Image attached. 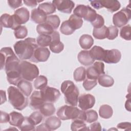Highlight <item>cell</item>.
<instances>
[{
  "instance_id": "cell-1",
  "label": "cell",
  "mask_w": 131,
  "mask_h": 131,
  "mask_svg": "<svg viewBox=\"0 0 131 131\" xmlns=\"http://www.w3.org/2000/svg\"><path fill=\"white\" fill-rule=\"evenodd\" d=\"M38 46L35 38L28 37L25 40L17 41L14 45L13 47L19 59L25 60L32 59L34 52Z\"/></svg>"
},
{
  "instance_id": "cell-2",
  "label": "cell",
  "mask_w": 131,
  "mask_h": 131,
  "mask_svg": "<svg viewBox=\"0 0 131 131\" xmlns=\"http://www.w3.org/2000/svg\"><path fill=\"white\" fill-rule=\"evenodd\" d=\"M61 91L64 95L67 104L76 106L79 95V92L76 85L71 80H65L61 85Z\"/></svg>"
},
{
  "instance_id": "cell-3",
  "label": "cell",
  "mask_w": 131,
  "mask_h": 131,
  "mask_svg": "<svg viewBox=\"0 0 131 131\" xmlns=\"http://www.w3.org/2000/svg\"><path fill=\"white\" fill-rule=\"evenodd\" d=\"M8 100L14 108L21 111L28 104V99L18 88L10 86L7 90Z\"/></svg>"
},
{
  "instance_id": "cell-4",
  "label": "cell",
  "mask_w": 131,
  "mask_h": 131,
  "mask_svg": "<svg viewBox=\"0 0 131 131\" xmlns=\"http://www.w3.org/2000/svg\"><path fill=\"white\" fill-rule=\"evenodd\" d=\"M58 117L62 120L79 119L85 122V111L76 106L64 105L61 106L56 113Z\"/></svg>"
},
{
  "instance_id": "cell-5",
  "label": "cell",
  "mask_w": 131,
  "mask_h": 131,
  "mask_svg": "<svg viewBox=\"0 0 131 131\" xmlns=\"http://www.w3.org/2000/svg\"><path fill=\"white\" fill-rule=\"evenodd\" d=\"M20 71L23 79L32 81L39 75L38 68L34 64L26 60L20 62Z\"/></svg>"
},
{
  "instance_id": "cell-6",
  "label": "cell",
  "mask_w": 131,
  "mask_h": 131,
  "mask_svg": "<svg viewBox=\"0 0 131 131\" xmlns=\"http://www.w3.org/2000/svg\"><path fill=\"white\" fill-rule=\"evenodd\" d=\"M73 14L91 23L95 20L97 15L96 11L94 9L89 6L84 5H77L74 9Z\"/></svg>"
},
{
  "instance_id": "cell-7",
  "label": "cell",
  "mask_w": 131,
  "mask_h": 131,
  "mask_svg": "<svg viewBox=\"0 0 131 131\" xmlns=\"http://www.w3.org/2000/svg\"><path fill=\"white\" fill-rule=\"evenodd\" d=\"M131 11L130 7L122 8L115 13L113 16V23L114 26L120 28L125 26L130 19Z\"/></svg>"
},
{
  "instance_id": "cell-8",
  "label": "cell",
  "mask_w": 131,
  "mask_h": 131,
  "mask_svg": "<svg viewBox=\"0 0 131 131\" xmlns=\"http://www.w3.org/2000/svg\"><path fill=\"white\" fill-rule=\"evenodd\" d=\"M40 91L45 102H55L60 96L59 91L54 88L47 86Z\"/></svg>"
},
{
  "instance_id": "cell-9",
  "label": "cell",
  "mask_w": 131,
  "mask_h": 131,
  "mask_svg": "<svg viewBox=\"0 0 131 131\" xmlns=\"http://www.w3.org/2000/svg\"><path fill=\"white\" fill-rule=\"evenodd\" d=\"M78 106L81 110L86 111L94 106L95 98L90 94H83L78 98Z\"/></svg>"
},
{
  "instance_id": "cell-10",
  "label": "cell",
  "mask_w": 131,
  "mask_h": 131,
  "mask_svg": "<svg viewBox=\"0 0 131 131\" xmlns=\"http://www.w3.org/2000/svg\"><path fill=\"white\" fill-rule=\"evenodd\" d=\"M52 3L59 11L64 13H71L73 9L75 4L71 0H54Z\"/></svg>"
},
{
  "instance_id": "cell-11",
  "label": "cell",
  "mask_w": 131,
  "mask_h": 131,
  "mask_svg": "<svg viewBox=\"0 0 131 131\" xmlns=\"http://www.w3.org/2000/svg\"><path fill=\"white\" fill-rule=\"evenodd\" d=\"M0 21L2 27L11 28L14 30L21 26L17 22L13 15H11L7 13H4L1 15Z\"/></svg>"
},
{
  "instance_id": "cell-12",
  "label": "cell",
  "mask_w": 131,
  "mask_h": 131,
  "mask_svg": "<svg viewBox=\"0 0 131 131\" xmlns=\"http://www.w3.org/2000/svg\"><path fill=\"white\" fill-rule=\"evenodd\" d=\"M50 52L46 47H38L34 51L33 57L30 60L33 62H45L48 60Z\"/></svg>"
},
{
  "instance_id": "cell-13",
  "label": "cell",
  "mask_w": 131,
  "mask_h": 131,
  "mask_svg": "<svg viewBox=\"0 0 131 131\" xmlns=\"http://www.w3.org/2000/svg\"><path fill=\"white\" fill-rule=\"evenodd\" d=\"M52 42L49 46L50 50L54 53H59L64 49L63 43L60 41L59 33L54 31L51 34Z\"/></svg>"
},
{
  "instance_id": "cell-14",
  "label": "cell",
  "mask_w": 131,
  "mask_h": 131,
  "mask_svg": "<svg viewBox=\"0 0 131 131\" xmlns=\"http://www.w3.org/2000/svg\"><path fill=\"white\" fill-rule=\"evenodd\" d=\"M45 103L41 96L40 91H35L31 94L29 99L30 107L35 110H39Z\"/></svg>"
},
{
  "instance_id": "cell-15",
  "label": "cell",
  "mask_w": 131,
  "mask_h": 131,
  "mask_svg": "<svg viewBox=\"0 0 131 131\" xmlns=\"http://www.w3.org/2000/svg\"><path fill=\"white\" fill-rule=\"evenodd\" d=\"M121 53L117 49L106 50L105 55L103 61L107 63H117L121 59Z\"/></svg>"
},
{
  "instance_id": "cell-16",
  "label": "cell",
  "mask_w": 131,
  "mask_h": 131,
  "mask_svg": "<svg viewBox=\"0 0 131 131\" xmlns=\"http://www.w3.org/2000/svg\"><path fill=\"white\" fill-rule=\"evenodd\" d=\"M13 15L17 22L21 25L22 24H25L29 20L30 13L27 8L22 7L16 9L14 11Z\"/></svg>"
},
{
  "instance_id": "cell-17",
  "label": "cell",
  "mask_w": 131,
  "mask_h": 131,
  "mask_svg": "<svg viewBox=\"0 0 131 131\" xmlns=\"http://www.w3.org/2000/svg\"><path fill=\"white\" fill-rule=\"evenodd\" d=\"M77 58L81 64L85 66L92 65L95 60L90 55V51L88 50L81 51L78 54Z\"/></svg>"
},
{
  "instance_id": "cell-18",
  "label": "cell",
  "mask_w": 131,
  "mask_h": 131,
  "mask_svg": "<svg viewBox=\"0 0 131 131\" xmlns=\"http://www.w3.org/2000/svg\"><path fill=\"white\" fill-rule=\"evenodd\" d=\"M47 16L41 10L37 8L31 10V19L36 24H41L45 23Z\"/></svg>"
},
{
  "instance_id": "cell-19",
  "label": "cell",
  "mask_w": 131,
  "mask_h": 131,
  "mask_svg": "<svg viewBox=\"0 0 131 131\" xmlns=\"http://www.w3.org/2000/svg\"><path fill=\"white\" fill-rule=\"evenodd\" d=\"M90 51V55L95 60L103 61L106 53V50L98 46H94Z\"/></svg>"
},
{
  "instance_id": "cell-20",
  "label": "cell",
  "mask_w": 131,
  "mask_h": 131,
  "mask_svg": "<svg viewBox=\"0 0 131 131\" xmlns=\"http://www.w3.org/2000/svg\"><path fill=\"white\" fill-rule=\"evenodd\" d=\"M10 120L9 121L11 125L19 127L22 124L25 117L20 113L13 111L9 114Z\"/></svg>"
},
{
  "instance_id": "cell-21",
  "label": "cell",
  "mask_w": 131,
  "mask_h": 131,
  "mask_svg": "<svg viewBox=\"0 0 131 131\" xmlns=\"http://www.w3.org/2000/svg\"><path fill=\"white\" fill-rule=\"evenodd\" d=\"M17 88L27 97H29L31 94L33 87L32 83L29 81L21 79L17 85Z\"/></svg>"
},
{
  "instance_id": "cell-22",
  "label": "cell",
  "mask_w": 131,
  "mask_h": 131,
  "mask_svg": "<svg viewBox=\"0 0 131 131\" xmlns=\"http://www.w3.org/2000/svg\"><path fill=\"white\" fill-rule=\"evenodd\" d=\"M100 2L102 7H105L112 13L118 11L121 7L120 2L117 0H102Z\"/></svg>"
},
{
  "instance_id": "cell-23",
  "label": "cell",
  "mask_w": 131,
  "mask_h": 131,
  "mask_svg": "<svg viewBox=\"0 0 131 131\" xmlns=\"http://www.w3.org/2000/svg\"><path fill=\"white\" fill-rule=\"evenodd\" d=\"M79 45L83 49L87 50L90 49L94 44L93 37L89 34L82 35L79 40Z\"/></svg>"
},
{
  "instance_id": "cell-24",
  "label": "cell",
  "mask_w": 131,
  "mask_h": 131,
  "mask_svg": "<svg viewBox=\"0 0 131 131\" xmlns=\"http://www.w3.org/2000/svg\"><path fill=\"white\" fill-rule=\"evenodd\" d=\"M60 119L56 116H51L48 118L45 124L49 130H54L58 128L61 125Z\"/></svg>"
},
{
  "instance_id": "cell-25",
  "label": "cell",
  "mask_w": 131,
  "mask_h": 131,
  "mask_svg": "<svg viewBox=\"0 0 131 131\" xmlns=\"http://www.w3.org/2000/svg\"><path fill=\"white\" fill-rule=\"evenodd\" d=\"M39 110L43 116L50 117L55 113L56 109L53 103L45 102Z\"/></svg>"
},
{
  "instance_id": "cell-26",
  "label": "cell",
  "mask_w": 131,
  "mask_h": 131,
  "mask_svg": "<svg viewBox=\"0 0 131 131\" xmlns=\"http://www.w3.org/2000/svg\"><path fill=\"white\" fill-rule=\"evenodd\" d=\"M93 35L97 39H104L107 38L108 36V27L104 25L100 28H94Z\"/></svg>"
},
{
  "instance_id": "cell-27",
  "label": "cell",
  "mask_w": 131,
  "mask_h": 131,
  "mask_svg": "<svg viewBox=\"0 0 131 131\" xmlns=\"http://www.w3.org/2000/svg\"><path fill=\"white\" fill-rule=\"evenodd\" d=\"M98 82L101 86L108 88L113 86L114 83V80L111 76L103 74L98 78Z\"/></svg>"
},
{
  "instance_id": "cell-28",
  "label": "cell",
  "mask_w": 131,
  "mask_h": 131,
  "mask_svg": "<svg viewBox=\"0 0 131 131\" xmlns=\"http://www.w3.org/2000/svg\"><path fill=\"white\" fill-rule=\"evenodd\" d=\"M113 114L112 107L108 104H103L100 106L99 110V116L104 119L110 118Z\"/></svg>"
},
{
  "instance_id": "cell-29",
  "label": "cell",
  "mask_w": 131,
  "mask_h": 131,
  "mask_svg": "<svg viewBox=\"0 0 131 131\" xmlns=\"http://www.w3.org/2000/svg\"><path fill=\"white\" fill-rule=\"evenodd\" d=\"M36 31L39 35H50L54 31L51 26L44 23L37 26Z\"/></svg>"
},
{
  "instance_id": "cell-30",
  "label": "cell",
  "mask_w": 131,
  "mask_h": 131,
  "mask_svg": "<svg viewBox=\"0 0 131 131\" xmlns=\"http://www.w3.org/2000/svg\"><path fill=\"white\" fill-rule=\"evenodd\" d=\"M71 129L72 131L89 130L85 122L79 119L73 120L71 125Z\"/></svg>"
},
{
  "instance_id": "cell-31",
  "label": "cell",
  "mask_w": 131,
  "mask_h": 131,
  "mask_svg": "<svg viewBox=\"0 0 131 131\" xmlns=\"http://www.w3.org/2000/svg\"><path fill=\"white\" fill-rule=\"evenodd\" d=\"M51 35H39L37 38L36 41L40 47H46L49 46L52 42Z\"/></svg>"
},
{
  "instance_id": "cell-32",
  "label": "cell",
  "mask_w": 131,
  "mask_h": 131,
  "mask_svg": "<svg viewBox=\"0 0 131 131\" xmlns=\"http://www.w3.org/2000/svg\"><path fill=\"white\" fill-rule=\"evenodd\" d=\"M38 9L42 11L47 15L51 14L56 11V7L53 3H43L39 5Z\"/></svg>"
},
{
  "instance_id": "cell-33",
  "label": "cell",
  "mask_w": 131,
  "mask_h": 131,
  "mask_svg": "<svg viewBox=\"0 0 131 131\" xmlns=\"http://www.w3.org/2000/svg\"><path fill=\"white\" fill-rule=\"evenodd\" d=\"M68 21L75 30L80 29L82 26L83 22L81 18L75 15L74 14H72L70 16Z\"/></svg>"
},
{
  "instance_id": "cell-34",
  "label": "cell",
  "mask_w": 131,
  "mask_h": 131,
  "mask_svg": "<svg viewBox=\"0 0 131 131\" xmlns=\"http://www.w3.org/2000/svg\"><path fill=\"white\" fill-rule=\"evenodd\" d=\"M86 77V70L83 67H79L76 69L73 73L74 80L77 82L84 80Z\"/></svg>"
},
{
  "instance_id": "cell-35",
  "label": "cell",
  "mask_w": 131,
  "mask_h": 131,
  "mask_svg": "<svg viewBox=\"0 0 131 131\" xmlns=\"http://www.w3.org/2000/svg\"><path fill=\"white\" fill-rule=\"evenodd\" d=\"M18 128L22 131H31L35 130V125L30 119L29 117H25L22 124Z\"/></svg>"
},
{
  "instance_id": "cell-36",
  "label": "cell",
  "mask_w": 131,
  "mask_h": 131,
  "mask_svg": "<svg viewBox=\"0 0 131 131\" xmlns=\"http://www.w3.org/2000/svg\"><path fill=\"white\" fill-rule=\"evenodd\" d=\"M48 84V79L47 77L43 75L38 76L35 78L34 81V86L36 90H42Z\"/></svg>"
},
{
  "instance_id": "cell-37",
  "label": "cell",
  "mask_w": 131,
  "mask_h": 131,
  "mask_svg": "<svg viewBox=\"0 0 131 131\" xmlns=\"http://www.w3.org/2000/svg\"><path fill=\"white\" fill-rule=\"evenodd\" d=\"M45 23L51 26L54 30H56L60 25V20L57 15H51L47 16Z\"/></svg>"
},
{
  "instance_id": "cell-38",
  "label": "cell",
  "mask_w": 131,
  "mask_h": 131,
  "mask_svg": "<svg viewBox=\"0 0 131 131\" xmlns=\"http://www.w3.org/2000/svg\"><path fill=\"white\" fill-rule=\"evenodd\" d=\"M75 31V30L72 27L68 20L63 21L60 27V31L61 33L66 35L72 34Z\"/></svg>"
},
{
  "instance_id": "cell-39",
  "label": "cell",
  "mask_w": 131,
  "mask_h": 131,
  "mask_svg": "<svg viewBox=\"0 0 131 131\" xmlns=\"http://www.w3.org/2000/svg\"><path fill=\"white\" fill-rule=\"evenodd\" d=\"M98 118V115L96 111L93 110L85 111V122L88 123H92Z\"/></svg>"
},
{
  "instance_id": "cell-40",
  "label": "cell",
  "mask_w": 131,
  "mask_h": 131,
  "mask_svg": "<svg viewBox=\"0 0 131 131\" xmlns=\"http://www.w3.org/2000/svg\"><path fill=\"white\" fill-rule=\"evenodd\" d=\"M86 75L87 78L92 80H97L100 76L98 71L93 65L86 70Z\"/></svg>"
},
{
  "instance_id": "cell-41",
  "label": "cell",
  "mask_w": 131,
  "mask_h": 131,
  "mask_svg": "<svg viewBox=\"0 0 131 131\" xmlns=\"http://www.w3.org/2000/svg\"><path fill=\"white\" fill-rule=\"evenodd\" d=\"M131 27L130 25H125L121 28L120 31V37L126 40L131 39Z\"/></svg>"
},
{
  "instance_id": "cell-42",
  "label": "cell",
  "mask_w": 131,
  "mask_h": 131,
  "mask_svg": "<svg viewBox=\"0 0 131 131\" xmlns=\"http://www.w3.org/2000/svg\"><path fill=\"white\" fill-rule=\"evenodd\" d=\"M14 34L17 39L24 38L28 35V30L25 26H20L14 30Z\"/></svg>"
},
{
  "instance_id": "cell-43",
  "label": "cell",
  "mask_w": 131,
  "mask_h": 131,
  "mask_svg": "<svg viewBox=\"0 0 131 131\" xmlns=\"http://www.w3.org/2000/svg\"><path fill=\"white\" fill-rule=\"evenodd\" d=\"M29 118L33 124L35 125H36L41 123V122L42 121L43 115L40 112L35 111L31 113L29 116Z\"/></svg>"
},
{
  "instance_id": "cell-44",
  "label": "cell",
  "mask_w": 131,
  "mask_h": 131,
  "mask_svg": "<svg viewBox=\"0 0 131 131\" xmlns=\"http://www.w3.org/2000/svg\"><path fill=\"white\" fill-rule=\"evenodd\" d=\"M118 33L119 30L116 27L111 26L108 27V36L107 38L109 40H113L118 36Z\"/></svg>"
},
{
  "instance_id": "cell-45",
  "label": "cell",
  "mask_w": 131,
  "mask_h": 131,
  "mask_svg": "<svg viewBox=\"0 0 131 131\" xmlns=\"http://www.w3.org/2000/svg\"><path fill=\"white\" fill-rule=\"evenodd\" d=\"M97 84V80H92L86 78L84 80L83 82V86L86 91H90L93 89Z\"/></svg>"
},
{
  "instance_id": "cell-46",
  "label": "cell",
  "mask_w": 131,
  "mask_h": 131,
  "mask_svg": "<svg viewBox=\"0 0 131 131\" xmlns=\"http://www.w3.org/2000/svg\"><path fill=\"white\" fill-rule=\"evenodd\" d=\"M91 23L94 28H100L104 26V19L101 15L97 14L95 20Z\"/></svg>"
},
{
  "instance_id": "cell-47",
  "label": "cell",
  "mask_w": 131,
  "mask_h": 131,
  "mask_svg": "<svg viewBox=\"0 0 131 131\" xmlns=\"http://www.w3.org/2000/svg\"><path fill=\"white\" fill-rule=\"evenodd\" d=\"M9 6L13 9L23 6V2L20 0H9L7 1Z\"/></svg>"
},
{
  "instance_id": "cell-48",
  "label": "cell",
  "mask_w": 131,
  "mask_h": 131,
  "mask_svg": "<svg viewBox=\"0 0 131 131\" xmlns=\"http://www.w3.org/2000/svg\"><path fill=\"white\" fill-rule=\"evenodd\" d=\"M131 124L130 122H121L117 124V127L118 129H123L124 130H130L131 128Z\"/></svg>"
},
{
  "instance_id": "cell-49",
  "label": "cell",
  "mask_w": 131,
  "mask_h": 131,
  "mask_svg": "<svg viewBox=\"0 0 131 131\" xmlns=\"http://www.w3.org/2000/svg\"><path fill=\"white\" fill-rule=\"evenodd\" d=\"M10 115L8 113L1 111V123H5L9 121Z\"/></svg>"
},
{
  "instance_id": "cell-50",
  "label": "cell",
  "mask_w": 131,
  "mask_h": 131,
  "mask_svg": "<svg viewBox=\"0 0 131 131\" xmlns=\"http://www.w3.org/2000/svg\"><path fill=\"white\" fill-rule=\"evenodd\" d=\"M89 130H98L100 131L102 130L101 124L99 122H94L92 124H91L89 127Z\"/></svg>"
},
{
  "instance_id": "cell-51",
  "label": "cell",
  "mask_w": 131,
  "mask_h": 131,
  "mask_svg": "<svg viewBox=\"0 0 131 131\" xmlns=\"http://www.w3.org/2000/svg\"><path fill=\"white\" fill-rule=\"evenodd\" d=\"M23 2L26 6L31 7H34L37 6L38 3H39L42 1H37L35 0H29V1L24 0Z\"/></svg>"
},
{
  "instance_id": "cell-52",
  "label": "cell",
  "mask_w": 131,
  "mask_h": 131,
  "mask_svg": "<svg viewBox=\"0 0 131 131\" xmlns=\"http://www.w3.org/2000/svg\"><path fill=\"white\" fill-rule=\"evenodd\" d=\"M90 2L92 6L96 9H100L103 8L100 1H90Z\"/></svg>"
},
{
  "instance_id": "cell-53",
  "label": "cell",
  "mask_w": 131,
  "mask_h": 131,
  "mask_svg": "<svg viewBox=\"0 0 131 131\" xmlns=\"http://www.w3.org/2000/svg\"><path fill=\"white\" fill-rule=\"evenodd\" d=\"M1 104L5 103L7 101V98L6 95V92L3 90H1Z\"/></svg>"
},
{
  "instance_id": "cell-54",
  "label": "cell",
  "mask_w": 131,
  "mask_h": 131,
  "mask_svg": "<svg viewBox=\"0 0 131 131\" xmlns=\"http://www.w3.org/2000/svg\"><path fill=\"white\" fill-rule=\"evenodd\" d=\"M35 130H49V129L47 127L45 123H42L40 125L37 126Z\"/></svg>"
},
{
  "instance_id": "cell-55",
  "label": "cell",
  "mask_w": 131,
  "mask_h": 131,
  "mask_svg": "<svg viewBox=\"0 0 131 131\" xmlns=\"http://www.w3.org/2000/svg\"><path fill=\"white\" fill-rule=\"evenodd\" d=\"M125 107L126 110H127L129 112H130V96L127 99V100L125 102Z\"/></svg>"
}]
</instances>
